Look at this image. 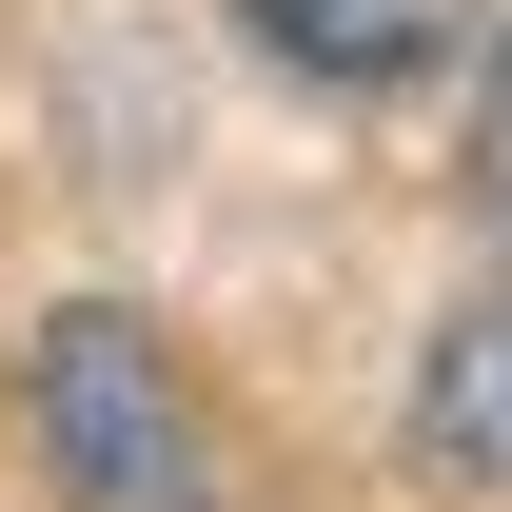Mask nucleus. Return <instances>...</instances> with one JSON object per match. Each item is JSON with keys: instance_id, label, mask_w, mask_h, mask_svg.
<instances>
[{"instance_id": "nucleus-1", "label": "nucleus", "mask_w": 512, "mask_h": 512, "mask_svg": "<svg viewBox=\"0 0 512 512\" xmlns=\"http://www.w3.org/2000/svg\"><path fill=\"white\" fill-rule=\"evenodd\" d=\"M20 434H40V473H60L79 512H197V394H178V355H158V316H119V296H60V316H40Z\"/></svg>"}, {"instance_id": "nucleus-2", "label": "nucleus", "mask_w": 512, "mask_h": 512, "mask_svg": "<svg viewBox=\"0 0 512 512\" xmlns=\"http://www.w3.org/2000/svg\"><path fill=\"white\" fill-rule=\"evenodd\" d=\"M414 473L512 493V276L473 296V316H434V355H414Z\"/></svg>"}, {"instance_id": "nucleus-3", "label": "nucleus", "mask_w": 512, "mask_h": 512, "mask_svg": "<svg viewBox=\"0 0 512 512\" xmlns=\"http://www.w3.org/2000/svg\"><path fill=\"white\" fill-rule=\"evenodd\" d=\"M237 20L296 79H434L453 40H473V0H237Z\"/></svg>"}]
</instances>
